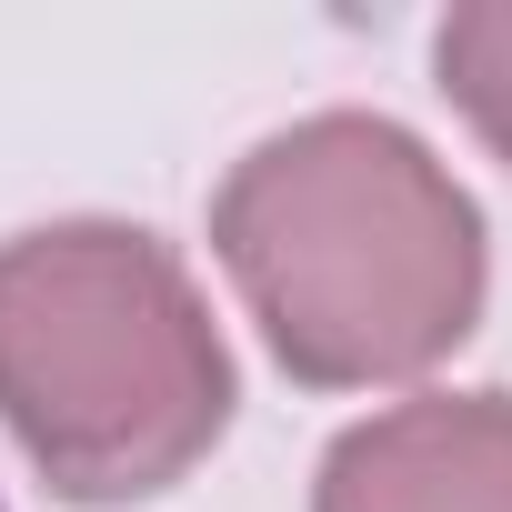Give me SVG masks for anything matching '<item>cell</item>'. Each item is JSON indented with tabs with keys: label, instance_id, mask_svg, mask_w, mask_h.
Here are the masks:
<instances>
[{
	"label": "cell",
	"instance_id": "obj_2",
	"mask_svg": "<svg viewBox=\"0 0 512 512\" xmlns=\"http://www.w3.org/2000/svg\"><path fill=\"white\" fill-rule=\"evenodd\" d=\"M0 422L61 502H151L231 432V352L161 231L0 241Z\"/></svg>",
	"mask_w": 512,
	"mask_h": 512
},
{
	"label": "cell",
	"instance_id": "obj_1",
	"mask_svg": "<svg viewBox=\"0 0 512 512\" xmlns=\"http://www.w3.org/2000/svg\"><path fill=\"white\" fill-rule=\"evenodd\" d=\"M211 251L312 392L432 372L482 322V211L382 111H312L211 191Z\"/></svg>",
	"mask_w": 512,
	"mask_h": 512
},
{
	"label": "cell",
	"instance_id": "obj_4",
	"mask_svg": "<svg viewBox=\"0 0 512 512\" xmlns=\"http://www.w3.org/2000/svg\"><path fill=\"white\" fill-rule=\"evenodd\" d=\"M432 71L462 101V121L512 161V0H472L432 31Z\"/></svg>",
	"mask_w": 512,
	"mask_h": 512
},
{
	"label": "cell",
	"instance_id": "obj_3",
	"mask_svg": "<svg viewBox=\"0 0 512 512\" xmlns=\"http://www.w3.org/2000/svg\"><path fill=\"white\" fill-rule=\"evenodd\" d=\"M312 512H512V392H422L352 422Z\"/></svg>",
	"mask_w": 512,
	"mask_h": 512
}]
</instances>
